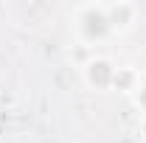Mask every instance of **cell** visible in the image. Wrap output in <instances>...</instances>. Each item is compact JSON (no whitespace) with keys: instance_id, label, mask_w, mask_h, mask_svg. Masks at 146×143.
I'll return each mask as SVG.
<instances>
[{"instance_id":"cell-1","label":"cell","mask_w":146,"mask_h":143,"mask_svg":"<svg viewBox=\"0 0 146 143\" xmlns=\"http://www.w3.org/2000/svg\"><path fill=\"white\" fill-rule=\"evenodd\" d=\"M70 28L82 45H98V42L112 36L107 14H104V3H82V6H76L70 14Z\"/></svg>"},{"instance_id":"cell-2","label":"cell","mask_w":146,"mask_h":143,"mask_svg":"<svg viewBox=\"0 0 146 143\" xmlns=\"http://www.w3.org/2000/svg\"><path fill=\"white\" fill-rule=\"evenodd\" d=\"M118 73V62L107 54H93L84 65H82V81L84 87H90L93 93H110L112 81Z\"/></svg>"},{"instance_id":"cell-3","label":"cell","mask_w":146,"mask_h":143,"mask_svg":"<svg viewBox=\"0 0 146 143\" xmlns=\"http://www.w3.org/2000/svg\"><path fill=\"white\" fill-rule=\"evenodd\" d=\"M104 14H107L112 36H124L135 28V23L141 17V9H138V3L118 0V3H104Z\"/></svg>"},{"instance_id":"cell-4","label":"cell","mask_w":146,"mask_h":143,"mask_svg":"<svg viewBox=\"0 0 146 143\" xmlns=\"http://www.w3.org/2000/svg\"><path fill=\"white\" fill-rule=\"evenodd\" d=\"M141 81H143V73L138 70V68H132V65H118L112 90H115V93H124V95L132 98V95L138 93V87H141Z\"/></svg>"},{"instance_id":"cell-5","label":"cell","mask_w":146,"mask_h":143,"mask_svg":"<svg viewBox=\"0 0 146 143\" xmlns=\"http://www.w3.org/2000/svg\"><path fill=\"white\" fill-rule=\"evenodd\" d=\"M132 104L146 115V76H143V81H141V87H138V93L132 95Z\"/></svg>"},{"instance_id":"cell-6","label":"cell","mask_w":146,"mask_h":143,"mask_svg":"<svg viewBox=\"0 0 146 143\" xmlns=\"http://www.w3.org/2000/svg\"><path fill=\"white\" fill-rule=\"evenodd\" d=\"M143 140H146V124H143Z\"/></svg>"}]
</instances>
